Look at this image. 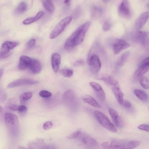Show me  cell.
<instances>
[{"label": "cell", "instance_id": "ee69618b", "mask_svg": "<svg viewBox=\"0 0 149 149\" xmlns=\"http://www.w3.org/2000/svg\"><path fill=\"white\" fill-rule=\"evenodd\" d=\"M141 65H149V57L142 61L140 64Z\"/></svg>", "mask_w": 149, "mask_h": 149}, {"label": "cell", "instance_id": "83f0119b", "mask_svg": "<svg viewBox=\"0 0 149 149\" xmlns=\"http://www.w3.org/2000/svg\"><path fill=\"white\" fill-rule=\"evenodd\" d=\"M136 96L140 100L144 101L147 100V95L144 91L139 89H136L134 91Z\"/></svg>", "mask_w": 149, "mask_h": 149}, {"label": "cell", "instance_id": "4316f807", "mask_svg": "<svg viewBox=\"0 0 149 149\" xmlns=\"http://www.w3.org/2000/svg\"><path fill=\"white\" fill-rule=\"evenodd\" d=\"M27 5L26 2L22 1L21 2L15 9V13L17 14H21L24 13L26 10Z\"/></svg>", "mask_w": 149, "mask_h": 149}, {"label": "cell", "instance_id": "8d00e7d4", "mask_svg": "<svg viewBox=\"0 0 149 149\" xmlns=\"http://www.w3.org/2000/svg\"><path fill=\"white\" fill-rule=\"evenodd\" d=\"M53 126L52 123L50 121H48L44 123L43 128L45 130H48L52 128Z\"/></svg>", "mask_w": 149, "mask_h": 149}, {"label": "cell", "instance_id": "d6986e66", "mask_svg": "<svg viewBox=\"0 0 149 149\" xmlns=\"http://www.w3.org/2000/svg\"><path fill=\"white\" fill-rule=\"evenodd\" d=\"M41 69L40 62L37 59L32 58L31 63L29 68L31 73L33 74H38L40 72Z\"/></svg>", "mask_w": 149, "mask_h": 149}, {"label": "cell", "instance_id": "484cf974", "mask_svg": "<svg viewBox=\"0 0 149 149\" xmlns=\"http://www.w3.org/2000/svg\"><path fill=\"white\" fill-rule=\"evenodd\" d=\"M45 8L49 13H53L55 9L54 6L50 0H45L42 3Z\"/></svg>", "mask_w": 149, "mask_h": 149}, {"label": "cell", "instance_id": "e575fe53", "mask_svg": "<svg viewBox=\"0 0 149 149\" xmlns=\"http://www.w3.org/2000/svg\"><path fill=\"white\" fill-rule=\"evenodd\" d=\"M18 112L21 114H24L26 113L27 111V108L24 105L19 106L18 110Z\"/></svg>", "mask_w": 149, "mask_h": 149}, {"label": "cell", "instance_id": "5b68a950", "mask_svg": "<svg viewBox=\"0 0 149 149\" xmlns=\"http://www.w3.org/2000/svg\"><path fill=\"white\" fill-rule=\"evenodd\" d=\"M90 70L93 74H96L100 70L101 64L98 56L96 54L92 55L88 59Z\"/></svg>", "mask_w": 149, "mask_h": 149}, {"label": "cell", "instance_id": "f1b7e54d", "mask_svg": "<svg viewBox=\"0 0 149 149\" xmlns=\"http://www.w3.org/2000/svg\"><path fill=\"white\" fill-rule=\"evenodd\" d=\"M130 54L129 52H127L123 54L120 57L117 63V66L120 67L123 65L124 63Z\"/></svg>", "mask_w": 149, "mask_h": 149}, {"label": "cell", "instance_id": "bcb514c9", "mask_svg": "<svg viewBox=\"0 0 149 149\" xmlns=\"http://www.w3.org/2000/svg\"><path fill=\"white\" fill-rule=\"evenodd\" d=\"M3 73V69H1L0 70V78H1Z\"/></svg>", "mask_w": 149, "mask_h": 149}, {"label": "cell", "instance_id": "9a60e30c", "mask_svg": "<svg viewBox=\"0 0 149 149\" xmlns=\"http://www.w3.org/2000/svg\"><path fill=\"white\" fill-rule=\"evenodd\" d=\"M32 58L28 56H21L19 59L18 68L21 70L29 69L31 62Z\"/></svg>", "mask_w": 149, "mask_h": 149}, {"label": "cell", "instance_id": "f6af8a7d", "mask_svg": "<svg viewBox=\"0 0 149 149\" xmlns=\"http://www.w3.org/2000/svg\"><path fill=\"white\" fill-rule=\"evenodd\" d=\"M70 0H64V3L65 4L68 5L70 4Z\"/></svg>", "mask_w": 149, "mask_h": 149}, {"label": "cell", "instance_id": "ba28073f", "mask_svg": "<svg viewBox=\"0 0 149 149\" xmlns=\"http://www.w3.org/2000/svg\"><path fill=\"white\" fill-rule=\"evenodd\" d=\"M76 139L81 143L88 146H94L97 144V141L87 133L81 130Z\"/></svg>", "mask_w": 149, "mask_h": 149}, {"label": "cell", "instance_id": "7bdbcfd3", "mask_svg": "<svg viewBox=\"0 0 149 149\" xmlns=\"http://www.w3.org/2000/svg\"><path fill=\"white\" fill-rule=\"evenodd\" d=\"M101 146L104 148L109 149L110 143L108 141H105L102 143Z\"/></svg>", "mask_w": 149, "mask_h": 149}, {"label": "cell", "instance_id": "7c38bea8", "mask_svg": "<svg viewBox=\"0 0 149 149\" xmlns=\"http://www.w3.org/2000/svg\"><path fill=\"white\" fill-rule=\"evenodd\" d=\"M130 46L126 42L120 39H116L112 45V49L115 54H117L123 49Z\"/></svg>", "mask_w": 149, "mask_h": 149}, {"label": "cell", "instance_id": "8fae6325", "mask_svg": "<svg viewBox=\"0 0 149 149\" xmlns=\"http://www.w3.org/2000/svg\"><path fill=\"white\" fill-rule=\"evenodd\" d=\"M5 123L9 128H15L18 124V120L17 116L12 113H6L4 116Z\"/></svg>", "mask_w": 149, "mask_h": 149}, {"label": "cell", "instance_id": "603a6c76", "mask_svg": "<svg viewBox=\"0 0 149 149\" xmlns=\"http://www.w3.org/2000/svg\"><path fill=\"white\" fill-rule=\"evenodd\" d=\"M149 33L145 31H139L136 35L137 40L143 44H145L149 37Z\"/></svg>", "mask_w": 149, "mask_h": 149}, {"label": "cell", "instance_id": "d4e9b609", "mask_svg": "<svg viewBox=\"0 0 149 149\" xmlns=\"http://www.w3.org/2000/svg\"><path fill=\"white\" fill-rule=\"evenodd\" d=\"M102 12V10L101 8L97 6H94L91 10V17L94 19L98 18L101 16Z\"/></svg>", "mask_w": 149, "mask_h": 149}, {"label": "cell", "instance_id": "e0dca14e", "mask_svg": "<svg viewBox=\"0 0 149 149\" xmlns=\"http://www.w3.org/2000/svg\"><path fill=\"white\" fill-rule=\"evenodd\" d=\"M109 111L116 126L118 128L121 127L123 125V122L117 112L112 108L109 109Z\"/></svg>", "mask_w": 149, "mask_h": 149}, {"label": "cell", "instance_id": "b9f144b4", "mask_svg": "<svg viewBox=\"0 0 149 149\" xmlns=\"http://www.w3.org/2000/svg\"><path fill=\"white\" fill-rule=\"evenodd\" d=\"M19 106L15 104H12L9 107V109L13 111L18 110Z\"/></svg>", "mask_w": 149, "mask_h": 149}, {"label": "cell", "instance_id": "4dcf8cb0", "mask_svg": "<svg viewBox=\"0 0 149 149\" xmlns=\"http://www.w3.org/2000/svg\"><path fill=\"white\" fill-rule=\"evenodd\" d=\"M60 73L64 77L69 78L72 76L73 74V71L70 69H63L60 71Z\"/></svg>", "mask_w": 149, "mask_h": 149}, {"label": "cell", "instance_id": "277c9868", "mask_svg": "<svg viewBox=\"0 0 149 149\" xmlns=\"http://www.w3.org/2000/svg\"><path fill=\"white\" fill-rule=\"evenodd\" d=\"M19 44L16 42L6 41L2 44L0 49V57L1 59H3L8 57L10 55V51Z\"/></svg>", "mask_w": 149, "mask_h": 149}, {"label": "cell", "instance_id": "52a82bcc", "mask_svg": "<svg viewBox=\"0 0 149 149\" xmlns=\"http://www.w3.org/2000/svg\"><path fill=\"white\" fill-rule=\"evenodd\" d=\"M38 81L35 80L30 79L24 78L14 81L7 86V88H12L15 87L26 85H33L38 84Z\"/></svg>", "mask_w": 149, "mask_h": 149}, {"label": "cell", "instance_id": "d6a6232c", "mask_svg": "<svg viewBox=\"0 0 149 149\" xmlns=\"http://www.w3.org/2000/svg\"><path fill=\"white\" fill-rule=\"evenodd\" d=\"M39 95L41 97L44 98L49 97L52 95V94L51 92L45 90L40 91Z\"/></svg>", "mask_w": 149, "mask_h": 149}, {"label": "cell", "instance_id": "7dc6e473", "mask_svg": "<svg viewBox=\"0 0 149 149\" xmlns=\"http://www.w3.org/2000/svg\"><path fill=\"white\" fill-rule=\"evenodd\" d=\"M111 0H102V1L104 3L109 2Z\"/></svg>", "mask_w": 149, "mask_h": 149}, {"label": "cell", "instance_id": "cb8c5ba5", "mask_svg": "<svg viewBox=\"0 0 149 149\" xmlns=\"http://www.w3.org/2000/svg\"><path fill=\"white\" fill-rule=\"evenodd\" d=\"M44 142V141L42 139H37L29 142L28 145L29 148H38V147L43 145Z\"/></svg>", "mask_w": 149, "mask_h": 149}, {"label": "cell", "instance_id": "30bf717a", "mask_svg": "<svg viewBox=\"0 0 149 149\" xmlns=\"http://www.w3.org/2000/svg\"><path fill=\"white\" fill-rule=\"evenodd\" d=\"M131 141L115 139L110 143L109 149H130Z\"/></svg>", "mask_w": 149, "mask_h": 149}, {"label": "cell", "instance_id": "1f68e13d", "mask_svg": "<svg viewBox=\"0 0 149 149\" xmlns=\"http://www.w3.org/2000/svg\"><path fill=\"white\" fill-rule=\"evenodd\" d=\"M32 96V93L31 92H24L19 96V99L21 102L28 100L30 99Z\"/></svg>", "mask_w": 149, "mask_h": 149}, {"label": "cell", "instance_id": "74e56055", "mask_svg": "<svg viewBox=\"0 0 149 149\" xmlns=\"http://www.w3.org/2000/svg\"><path fill=\"white\" fill-rule=\"evenodd\" d=\"M36 43V40L35 39L33 38L30 40L28 42L27 46L29 48H32L33 47Z\"/></svg>", "mask_w": 149, "mask_h": 149}, {"label": "cell", "instance_id": "ffe728a7", "mask_svg": "<svg viewBox=\"0 0 149 149\" xmlns=\"http://www.w3.org/2000/svg\"><path fill=\"white\" fill-rule=\"evenodd\" d=\"M149 71V65H141L135 72L134 77L139 79Z\"/></svg>", "mask_w": 149, "mask_h": 149}, {"label": "cell", "instance_id": "ac0fdd59", "mask_svg": "<svg viewBox=\"0 0 149 149\" xmlns=\"http://www.w3.org/2000/svg\"><path fill=\"white\" fill-rule=\"evenodd\" d=\"M51 65L52 68L55 72L58 71L61 62V57L60 54L57 53L53 54L51 57Z\"/></svg>", "mask_w": 149, "mask_h": 149}, {"label": "cell", "instance_id": "836d02e7", "mask_svg": "<svg viewBox=\"0 0 149 149\" xmlns=\"http://www.w3.org/2000/svg\"><path fill=\"white\" fill-rule=\"evenodd\" d=\"M81 130L80 129H78L68 136L67 137V138L69 139H76L79 133Z\"/></svg>", "mask_w": 149, "mask_h": 149}, {"label": "cell", "instance_id": "5bb4252c", "mask_svg": "<svg viewBox=\"0 0 149 149\" xmlns=\"http://www.w3.org/2000/svg\"><path fill=\"white\" fill-rule=\"evenodd\" d=\"M89 84L98 98L101 100H104L105 98V94L101 86L98 84L94 82H90Z\"/></svg>", "mask_w": 149, "mask_h": 149}, {"label": "cell", "instance_id": "7402d4cb", "mask_svg": "<svg viewBox=\"0 0 149 149\" xmlns=\"http://www.w3.org/2000/svg\"><path fill=\"white\" fill-rule=\"evenodd\" d=\"M44 14L43 12L40 11L35 17H29L25 19L23 21V24L25 25H27L36 21L41 18Z\"/></svg>", "mask_w": 149, "mask_h": 149}, {"label": "cell", "instance_id": "8992f818", "mask_svg": "<svg viewBox=\"0 0 149 149\" xmlns=\"http://www.w3.org/2000/svg\"><path fill=\"white\" fill-rule=\"evenodd\" d=\"M63 99L64 102L70 107H73L77 103V97L75 92L72 90L65 91L63 95Z\"/></svg>", "mask_w": 149, "mask_h": 149}, {"label": "cell", "instance_id": "6da1fadb", "mask_svg": "<svg viewBox=\"0 0 149 149\" xmlns=\"http://www.w3.org/2000/svg\"><path fill=\"white\" fill-rule=\"evenodd\" d=\"M91 24L90 22H86L79 27L69 37L64 45L65 50L70 51L83 41Z\"/></svg>", "mask_w": 149, "mask_h": 149}, {"label": "cell", "instance_id": "9c48e42d", "mask_svg": "<svg viewBox=\"0 0 149 149\" xmlns=\"http://www.w3.org/2000/svg\"><path fill=\"white\" fill-rule=\"evenodd\" d=\"M118 12L120 15L123 17L130 18L131 12L128 0H123L119 6Z\"/></svg>", "mask_w": 149, "mask_h": 149}, {"label": "cell", "instance_id": "7a4b0ae2", "mask_svg": "<svg viewBox=\"0 0 149 149\" xmlns=\"http://www.w3.org/2000/svg\"><path fill=\"white\" fill-rule=\"evenodd\" d=\"M94 114L98 122L104 127L112 132H117L116 127L104 114L99 111L95 110Z\"/></svg>", "mask_w": 149, "mask_h": 149}, {"label": "cell", "instance_id": "d590c367", "mask_svg": "<svg viewBox=\"0 0 149 149\" xmlns=\"http://www.w3.org/2000/svg\"><path fill=\"white\" fill-rule=\"evenodd\" d=\"M138 128L139 130L149 132V125L143 124L139 125Z\"/></svg>", "mask_w": 149, "mask_h": 149}, {"label": "cell", "instance_id": "3957f363", "mask_svg": "<svg viewBox=\"0 0 149 149\" xmlns=\"http://www.w3.org/2000/svg\"><path fill=\"white\" fill-rule=\"evenodd\" d=\"M72 19L71 16L67 17L60 21L56 26L50 33L49 38L53 39L58 37L65 30Z\"/></svg>", "mask_w": 149, "mask_h": 149}, {"label": "cell", "instance_id": "44dd1931", "mask_svg": "<svg viewBox=\"0 0 149 149\" xmlns=\"http://www.w3.org/2000/svg\"><path fill=\"white\" fill-rule=\"evenodd\" d=\"M81 99L85 102L93 107L98 108L101 107L100 105L94 98L90 95H83L81 97Z\"/></svg>", "mask_w": 149, "mask_h": 149}, {"label": "cell", "instance_id": "2e32d148", "mask_svg": "<svg viewBox=\"0 0 149 149\" xmlns=\"http://www.w3.org/2000/svg\"><path fill=\"white\" fill-rule=\"evenodd\" d=\"M149 13L145 12L141 14L136 20L135 23L136 29L138 31L140 30L144 26L148 19Z\"/></svg>", "mask_w": 149, "mask_h": 149}, {"label": "cell", "instance_id": "f546056e", "mask_svg": "<svg viewBox=\"0 0 149 149\" xmlns=\"http://www.w3.org/2000/svg\"><path fill=\"white\" fill-rule=\"evenodd\" d=\"M139 79L140 84L143 88L146 89L149 88V80L147 78L143 76Z\"/></svg>", "mask_w": 149, "mask_h": 149}, {"label": "cell", "instance_id": "ab89813d", "mask_svg": "<svg viewBox=\"0 0 149 149\" xmlns=\"http://www.w3.org/2000/svg\"><path fill=\"white\" fill-rule=\"evenodd\" d=\"M110 28V24L108 22H106L104 24L103 26V29L104 31H107L109 30Z\"/></svg>", "mask_w": 149, "mask_h": 149}, {"label": "cell", "instance_id": "c3c4849f", "mask_svg": "<svg viewBox=\"0 0 149 149\" xmlns=\"http://www.w3.org/2000/svg\"><path fill=\"white\" fill-rule=\"evenodd\" d=\"M148 110L149 111V107H148Z\"/></svg>", "mask_w": 149, "mask_h": 149}, {"label": "cell", "instance_id": "f35d334b", "mask_svg": "<svg viewBox=\"0 0 149 149\" xmlns=\"http://www.w3.org/2000/svg\"><path fill=\"white\" fill-rule=\"evenodd\" d=\"M121 104L124 107L127 108H130L132 106L131 103L129 101L126 100H123Z\"/></svg>", "mask_w": 149, "mask_h": 149}, {"label": "cell", "instance_id": "4fadbf2b", "mask_svg": "<svg viewBox=\"0 0 149 149\" xmlns=\"http://www.w3.org/2000/svg\"><path fill=\"white\" fill-rule=\"evenodd\" d=\"M118 102L121 104L123 100V95L118 82L116 81L110 86Z\"/></svg>", "mask_w": 149, "mask_h": 149}, {"label": "cell", "instance_id": "60d3db41", "mask_svg": "<svg viewBox=\"0 0 149 149\" xmlns=\"http://www.w3.org/2000/svg\"><path fill=\"white\" fill-rule=\"evenodd\" d=\"M84 63V61L81 59L75 62L74 63V65L75 66H79L83 65Z\"/></svg>", "mask_w": 149, "mask_h": 149}]
</instances>
